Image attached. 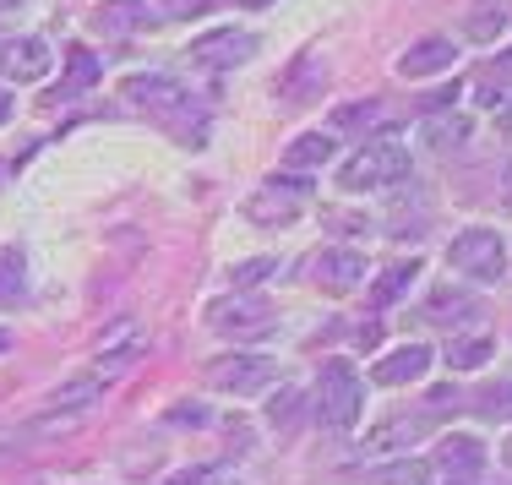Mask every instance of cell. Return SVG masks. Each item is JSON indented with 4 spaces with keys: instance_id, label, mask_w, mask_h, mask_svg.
Here are the masks:
<instances>
[{
    "instance_id": "26",
    "label": "cell",
    "mask_w": 512,
    "mask_h": 485,
    "mask_svg": "<svg viewBox=\"0 0 512 485\" xmlns=\"http://www.w3.org/2000/svg\"><path fill=\"white\" fill-rule=\"evenodd\" d=\"M376 485H431V464H420V458H404V464L382 469Z\"/></svg>"
},
{
    "instance_id": "6",
    "label": "cell",
    "mask_w": 512,
    "mask_h": 485,
    "mask_svg": "<svg viewBox=\"0 0 512 485\" xmlns=\"http://www.w3.org/2000/svg\"><path fill=\"white\" fill-rule=\"evenodd\" d=\"M251 55H256V33H246V28H218V33L191 39V60H197V66H213V71L246 66Z\"/></svg>"
},
{
    "instance_id": "42",
    "label": "cell",
    "mask_w": 512,
    "mask_h": 485,
    "mask_svg": "<svg viewBox=\"0 0 512 485\" xmlns=\"http://www.w3.org/2000/svg\"><path fill=\"white\" fill-rule=\"evenodd\" d=\"M22 6V0H0V11H17Z\"/></svg>"
},
{
    "instance_id": "44",
    "label": "cell",
    "mask_w": 512,
    "mask_h": 485,
    "mask_svg": "<svg viewBox=\"0 0 512 485\" xmlns=\"http://www.w3.org/2000/svg\"><path fill=\"white\" fill-rule=\"evenodd\" d=\"M507 186H512V164H507Z\"/></svg>"
},
{
    "instance_id": "43",
    "label": "cell",
    "mask_w": 512,
    "mask_h": 485,
    "mask_svg": "<svg viewBox=\"0 0 512 485\" xmlns=\"http://www.w3.org/2000/svg\"><path fill=\"white\" fill-rule=\"evenodd\" d=\"M502 66H507V71H512V50H507V55H502Z\"/></svg>"
},
{
    "instance_id": "11",
    "label": "cell",
    "mask_w": 512,
    "mask_h": 485,
    "mask_svg": "<svg viewBox=\"0 0 512 485\" xmlns=\"http://www.w3.org/2000/svg\"><path fill=\"white\" fill-rule=\"evenodd\" d=\"M453 60H458L453 39H420V44H409V50H404V60H398V77L420 82V77H436V71H447Z\"/></svg>"
},
{
    "instance_id": "10",
    "label": "cell",
    "mask_w": 512,
    "mask_h": 485,
    "mask_svg": "<svg viewBox=\"0 0 512 485\" xmlns=\"http://www.w3.org/2000/svg\"><path fill=\"white\" fill-rule=\"evenodd\" d=\"M425 371H431V349H425V344H404V349H393V355L376 360L371 377L382 387H404V382H420Z\"/></svg>"
},
{
    "instance_id": "12",
    "label": "cell",
    "mask_w": 512,
    "mask_h": 485,
    "mask_svg": "<svg viewBox=\"0 0 512 485\" xmlns=\"http://www.w3.org/2000/svg\"><path fill=\"white\" fill-rule=\"evenodd\" d=\"M126 93L131 104H142V109H175V104H186V88H180L175 77H158V71H148V77H126Z\"/></svg>"
},
{
    "instance_id": "13",
    "label": "cell",
    "mask_w": 512,
    "mask_h": 485,
    "mask_svg": "<svg viewBox=\"0 0 512 485\" xmlns=\"http://www.w3.org/2000/svg\"><path fill=\"white\" fill-rule=\"evenodd\" d=\"M0 71H6L11 82H39L44 71H50V44H44V39H17V44H6Z\"/></svg>"
},
{
    "instance_id": "2",
    "label": "cell",
    "mask_w": 512,
    "mask_h": 485,
    "mask_svg": "<svg viewBox=\"0 0 512 485\" xmlns=\"http://www.w3.org/2000/svg\"><path fill=\"white\" fill-rule=\"evenodd\" d=\"M398 180H409V148H398V142H365V148L338 169V186L344 191H382V186H398Z\"/></svg>"
},
{
    "instance_id": "22",
    "label": "cell",
    "mask_w": 512,
    "mask_h": 485,
    "mask_svg": "<svg viewBox=\"0 0 512 485\" xmlns=\"http://www.w3.org/2000/svg\"><path fill=\"white\" fill-rule=\"evenodd\" d=\"M273 273H278V257H251V262H235V268H229V284H235V295H246V289H256Z\"/></svg>"
},
{
    "instance_id": "29",
    "label": "cell",
    "mask_w": 512,
    "mask_h": 485,
    "mask_svg": "<svg viewBox=\"0 0 512 485\" xmlns=\"http://www.w3.org/2000/svg\"><path fill=\"white\" fill-rule=\"evenodd\" d=\"M333 120H338V126H349V131H355V126H376V120H382V109H376L371 99H365V104H344Z\"/></svg>"
},
{
    "instance_id": "35",
    "label": "cell",
    "mask_w": 512,
    "mask_h": 485,
    "mask_svg": "<svg viewBox=\"0 0 512 485\" xmlns=\"http://www.w3.org/2000/svg\"><path fill=\"white\" fill-rule=\"evenodd\" d=\"M376 344H382V327L365 322V327H360V349H376Z\"/></svg>"
},
{
    "instance_id": "14",
    "label": "cell",
    "mask_w": 512,
    "mask_h": 485,
    "mask_svg": "<svg viewBox=\"0 0 512 485\" xmlns=\"http://www.w3.org/2000/svg\"><path fill=\"white\" fill-rule=\"evenodd\" d=\"M246 218H251V224H295V218H300V197L267 186V191H256V197L246 202Z\"/></svg>"
},
{
    "instance_id": "17",
    "label": "cell",
    "mask_w": 512,
    "mask_h": 485,
    "mask_svg": "<svg viewBox=\"0 0 512 485\" xmlns=\"http://www.w3.org/2000/svg\"><path fill=\"white\" fill-rule=\"evenodd\" d=\"M507 22H512V11L502 6V0H485V6H474V11H469L463 33H469L474 44H491L496 33H507Z\"/></svg>"
},
{
    "instance_id": "30",
    "label": "cell",
    "mask_w": 512,
    "mask_h": 485,
    "mask_svg": "<svg viewBox=\"0 0 512 485\" xmlns=\"http://www.w3.org/2000/svg\"><path fill=\"white\" fill-rule=\"evenodd\" d=\"M295 409H300V393H278L273 404H267V420H273V426H295Z\"/></svg>"
},
{
    "instance_id": "37",
    "label": "cell",
    "mask_w": 512,
    "mask_h": 485,
    "mask_svg": "<svg viewBox=\"0 0 512 485\" xmlns=\"http://www.w3.org/2000/svg\"><path fill=\"white\" fill-rule=\"evenodd\" d=\"M6 120H11V93L0 88V126H6Z\"/></svg>"
},
{
    "instance_id": "19",
    "label": "cell",
    "mask_w": 512,
    "mask_h": 485,
    "mask_svg": "<svg viewBox=\"0 0 512 485\" xmlns=\"http://www.w3.org/2000/svg\"><path fill=\"white\" fill-rule=\"evenodd\" d=\"M99 393H104V377H71V382H60V387H55L50 404H55V409H71V415H77V409H93V404H99Z\"/></svg>"
},
{
    "instance_id": "33",
    "label": "cell",
    "mask_w": 512,
    "mask_h": 485,
    "mask_svg": "<svg viewBox=\"0 0 512 485\" xmlns=\"http://www.w3.org/2000/svg\"><path fill=\"white\" fill-rule=\"evenodd\" d=\"M213 0H164V11L169 17H197V11H207Z\"/></svg>"
},
{
    "instance_id": "21",
    "label": "cell",
    "mask_w": 512,
    "mask_h": 485,
    "mask_svg": "<svg viewBox=\"0 0 512 485\" xmlns=\"http://www.w3.org/2000/svg\"><path fill=\"white\" fill-rule=\"evenodd\" d=\"M142 17H148V11H142L137 0H109L93 22H99L104 33H131V28H142Z\"/></svg>"
},
{
    "instance_id": "23",
    "label": "cell",
    "mask_w": 512,
    "mask_h": 485,
    "mask_svg": "<svg viewBox=\"0 0 512 485\" xmlns=\"http://www.w3.org/2000/svg\"><path fill=\"white\" fill-rule=\"evenodd\" d=\"M414 278H420V262H414V257L409 262H393V268L382 273V284H376V300H382V306H387V300H398Z\"/></svg>"
},
{
    "instance_id": "5",
    "label": "cell",
    "mask_w": 512,
    "mask_h": 485,
    "mask_svg": "<svg viewBox=\"0 0 512 485\" xmlns=\"http://www.w3.org/2000/svg\"><path fill=\"white\" fill-rule=\"evenodd\" d=\"M207 327L224 338H262L273 327V311L267 300H251V295H229V300H213L207 306Z\"/></svg>"
},
{
    "instance_id": "8",
    "label": "cell",
    "mask_w": 512,
    "mask_h": 485,
    "mask_svg": "<svg viewBox=\"0 0 512 485\" xmlns=\"http://www.w3.org/2000/svg\"><path fill=\"white\" fill-rule=\"evenodd\" d=\"M485 475V442L469 431H453L442 442V480L447 485H474Z\"/></svg>"
},
{
    "instance_id": "3",
    "label": "cell",
    "mask_w": 512,
    "mask_h": 485,
    "mask_svg": "<svg viewBox=\"0 0 512 485\" xmlns=\"http://www.w3.org/2000/svg\"><path fill=\"white\" fill-rule=\"evenodd\" d=\"M278 377V366L267 355H218V360H207V387H218V393H235V398H251V393H262V387H273Z\"/></svg>"
},
{
    "instance_id": "41",
    "label": "cell",
    "mask_w": 512,
    "mask_h": 485,
    "mask_svg": "<svg viewBox=\"0 0 512 485\" xmlns=\"http://www.w3.org/2000/svg\"><path fill=\"white\" fill-rule=\"evenodd\" d=\"M502 464L512 469V436H507V447H502Z\"/></svg>"
},
{
    "instance_id": "1",
    "label": "cell",
    "mask_w": 512,
    "mask_h": 485,
    "mask_svg": "<svg viewBox=\"0 0 512 485\" xmlns=\"http://www.w3.org/2000/svg\"><path fill=\"white\" fill-rule=\"evenodd\" d=\"M360 409H365V382L355 377V366L322 360V377H316V415H322V426L349 431L360 420Z\"/></svg>"
},
{
    "instance_id": "9",
    "label": "cell",
    "mask_w": 512,
    "mask_h": 485,
    "mask_svg": "<svg viewBox=\"0 0 512 485\" xmlns=\"http://www.w3.org/2000/svg\"><path fill=\"white\" fill-rule=\"evenodd\" d=\"M311 278L327 295H355L365 284V257L360 251H322V257L311 262Z\"/></svg>"
},
{
    "instance_id": "25",
    "label": "cell",
    "mask_w": 512,
    "mask_h": 485,
    "mask_svg": "<svg viewBox=\"0 0 512 485\" xmlns=\"http://www.w3.org/2000/svg\"><path fill=\"white\" fill-rule=\"evenodd\" d=\"M99 71H104V66H99V55L82 50V44L66 55V77H71V88H93V82H99Z\"/></svg>"
},
{
    "instance_id": "15",
    "label": "cell",
    "mask_w": 512,
    "mask_h": 485,
    "mask_svg": "<svg viewBox=\"0 0 512 485\" xmlns=\"http://www.w3.org/2000/svg\"><path fill=\"white\" fill-rule=\"evenodd\" d=\"M420 142L425 148H458V142H469V115H453V109L425 115L420 120Z\"/></svg>"
},
{
    "instance_id": "31",
    "label": "cell",
    "mask_w": 512,
    "mask_h": 485,
    "mask_svg": "<svg viewBox=\"0 0 512 485\" xmlns=\"http://www.w3.org/2000/svg\"><path fill=\"white\" fill-rule=\"evenodd\" d=\"M431 311H436V317H447V311L458 317V311H474V300H469V295H453V289H436Z\"/></svg>"
},
{
    "instance_id": "34",
    "label": "cell",
    "mask_w": 512,
    "mask_h": 485,
    "mask_svg": "<svg viewBox=\"0 0 512 485\" xmlns=\"http://www.w3.org/2000/svg\"><path fill=\"white\" fill-rule=\"evenodd\" d=\"M322 218H327V224H333V229H371V224H365L360 213H322Z\"/></svg>"
},
{
    "instance_id": "4",
    "label": "cell",
    "mask_w": 512,
    "mask_h": 485,
    "mask_svg": "<svg viewBox=\"0 0 512 485\" xmlns=\"http://www.w3.org/2000/svg\"><path fill=\"white\" fill-rule=\"evenodd\" d=\"M447 262L469 278H502L507 273V246L496 229H463V235L447 246Z\"/></svg>"
},
{
    "instance_id": "39",
    "label": "cell",
    "mask_w": 512,
    "mask_h": 485,
    "mask_svg": "<svg viewBox=\"0 0 512 485\" xmlns=\"http://www.w3.org/2000/svg\"><path fill=\"white\" fill-rule=\"evenodd\" d=\"M202 485H240V480H235V475H207Z\"/></svg>"
},
{
    "instance_id": "16",
    "label": "cell",
    "mask_w": 512,
    "mask_h": 485,
    "mask_svg": "<svg viewBox=\"0 0 512 485\" xmlns=\"http://www.w3.org/2000/svg\"><path fill=\"white\" fill-rule=\"evenodd\" d=\"M327 159H333V137H322V131H306V137H295L284 148V164L300 169V175H306V169H322Z\"/></svg>"
},
{
    "instance_id": "27",
    "label": "cell",
    "mask_w": 512,
    "mask_h": 485,
    "mask_svg": "<svg viewBox=\"0 0 512 485\" xmlns=\"http://www.w3.org/2000/svg\"><path fill=\"white\" fill-rule=\"evenodd\" d=\"M480 99L491 104V109H496V104H502V109L512 104V71H507V66H502V71H485V77H480Z\"/></svg>"
},
{
    "instance_id": "36",
    "label": "cell",
    "mask_w": 512,
    "mask_h": 485,
    "mask_svg": "<svg viewBox=\"0 0 512 485\" xmlns=\"http://www.w3.org/2000/svg\"><path fill=\"white\" fill-rule=\"evenodd\" d=\"M164 485H202V475H197V469H186V475H175V480H164Z\"/></svg>"
},
{
    "instance_id": "38",
    "label": "cell",
    "mask_w": 512,
    "mask_h": 485,
    "mask_svg": "<svg viewBox=\"0 0 512 485\" xmlns=\"http://www.w3.org/2000/svg\"><path fill=\"white\" fill-rule=\"evenodd\" d=\"M496 131H502V137L512 142V109H507V115H502V120H496Z\"/></svg>"
},
{
    "instance_id": "24",
    "label": "cell",
    "mask_w": 512,
    "mask_h": 485,
    "mask_svg": "<svg viewBox=\"0 0 512 485\" xmlns=\"http://www.w3.org/2000/svg\"><path fill=\"white\" fill-rule=\"evenodd\" d=\"M474 404H480V415H485V420H512V377L491 382L480 398H474Z\"/></svg>"
},
{
    "instance_id": "7",
    "label": "cell",
    "mask_w": 512,
    "mask_h": 485,
    "mask_svg": "<svg viewBox=\"0 0 512 485\" xmlns=\"http://www.w3.org/2000/svg\"><path fill=\"white\" fill-rule=\"evenodd\" d=\"M431 436V409H404V415H387L365 431V453H398V447H414Z\"/></svg>"
},
{
    "instance_id": "18",
    "label": "cell",
    "mask_w": 512,
    "mask_h": 485,
    "mask_svg": "<svg viewBox=\"0 0 512 485\" xmlns=\"http://www.w3.org/2000/svg\"><path fill=\"white\" fill-rule=\"evenodd\" d=\"M322 82H327V66L316 55H300L295 71L278 82V93H284V99H300V93H322Z\"/></svg>"
},
{
    "instance_id": "40",
    "label": "cell",
    "mask_w": 512,
    "mask_h": 485,
    "mask_svg": "<svg viewBox=\"0 0 512 485\" xmlns=\"http://www.w3.org/2000/svg\"><path fill=\"white\" fill-rule=\"evenodd\" d=\"M240 6H251V11H262V6H273V0H240Z\"/></svg>"
},
{
    "instance_id": "32",
    "label": "cell",
    "mask_w": 512,
    "mask_h": 485,
    "mask_svg": "<svg viewBox=\"0 0 512 485\" xmlns=\"http://www.w3.org/2000/svg\"><path fill=\"white\" fill-rule=\"evenodd\" d=\"M175 426H207V415H202V404H175Z\"/></svg>"
},
{
    "instance_id": "20",
    "label": "cell",
    "mask_w": 512,
    "mask_h": 485,
    "mask_svg": "<svg viewBox=\"0 0 512 485\" xmlns=\"http://www.w3.org/2000/svg\"><path fill=\"white\" fill-rule=\"evenodd\" d=\"M22 273H28V262H22L17 246H0V306H11V300H22Z\"/></svg>"
},
{
    "instance_id": "28",
    "label": "cell",
    "mask_w": 512,
    "mask_h": 485,
    "mask_svg": "<svg viewBox=\"0 0 512 485\" xmlns=\"http://www.w3.org/2000/svg\"><path fill=\"white\" fill-rule=\"evenodd\" d=\"M491 355H496L491 338H469V344H453V349H447V360H453V366H485Z\"/></svg>"
}]
</instances>
